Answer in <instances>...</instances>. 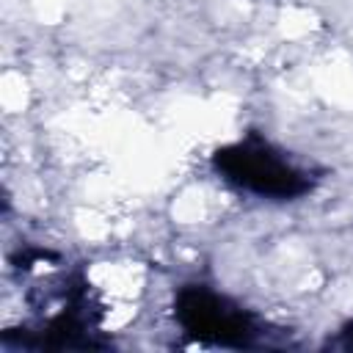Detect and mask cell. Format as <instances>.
I'll return each instance as SVG.
<instances>
[{"mask_svg":"<svg viewBox=\"0 0 353 353\" xmlns=\"http://www.w3.org/2000/svg\"><path fill=\"white\" fill-rule=\"evenodd\" d=\"M39 320L17 331L3 334V345L14 347H50V350H88L105 347L102 339V303L83 276H66L41 290V298H30Z\"/></svg>","mask_w":353,"mask_h":353,"instance_id":"cell-1","label":"cell"},{"mask_svg":"<svg viewBox=\"0 0 353 353\" xmlns=\"http://www.w3.org/2000/svg\"><path fill=\"white\" fill-rule=\"evenodd\" d=\"M212 171L234 190L268 199L295 201L314 190L317 174L259 132H248L212 152Z\"/></svg>","mask_w":353,"mask_h":353,"instance_id":"cell-2","label":"cell"},{"mask_svg":"<svg viewBox=\"0 0 353 353\" xmlns=\"http://www.w3.org/2000/svg\"><path fill=\"white\" fill-rule=\"evenodd\" d=\"M174 317L179 328L201 345L237 350H262L284 345L281 331L270 328L262 317L204 284L179 287L174 298Z\"/></svg>","mask_w":353,"mask_h":353,"instance_id":"cell-3","label":"cell"},{"mask_svg":"<svg viewBox=\"0 0 353 353\" xmlns=\"http://www.w3.org/2000/svg\"><path fill=\"white\" fill-rule=\"evenodd\" d=\"M328 345H331V347H339V350H353V320H350V323H345Z\"/></svg>","mask_w":353,"mask_h":353,"instance_id":"cell-4","label":"cell"}]
</instances>
